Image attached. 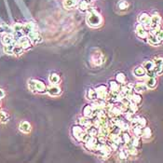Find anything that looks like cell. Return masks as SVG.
Wrapping results in <instances>:
<instances>
[{
    "label": "cell",
    "instance_id": "cell-1",
    "mask_svg": "<svg viewBox=\"0 0 163 163\" xmlns=\"http://www.w3.org/2000/svg\"><path fill=\"white\" fill-rule=\"evenodd\" d=\"M87 23L93 28H97L99 26L102 25L103 23V18L101 16L100 13H98L95 9L93 8H89V9L88 10V15L86 18Z\"/></svg>",
    "mask_w": 163,
    "mask_h": 163
},
{
    "label": "cell",
    "instance_id": "cell-2",
    "mask_svg": "<svg viewBox=\"0 0 163 163\" xmlns=\"http://www.w3.org/2000/svg\"><path fill=\"white\" fill-rule=\"evenodd\" d=\"M162 22V18L158 14H154L151 16V21H150V28L154 31L159 28Z\"/></svg>",
    "mask_w": 163,
    "mask_h": 163
},
{
    "label": "cell",
    "instance_id": "cell-3",
    "mask_svg": "<svg viewBox=\"0 0 163 163\" xmlns=\"http://www.w3.org/2000/svg\"><path fill=\"white\" fill-rule=\"evenodd\" d=\"M150 21H151V16L148 13L143 12L141 14H139V16H138V22L139 23L145 25L146 27H150Z\"/></svg>",
    "mask_w": 163,
    "mask_h": 163
},
{
    "label": "cell",
    "instance_id": "cell-4",
    "mask_svg": "<svg viewBox=\"0 0 163 163\" xmlns=\"http://www.w3.org/2000/svg\"><path fill=\"white\" fill-rule=\"evenodd\" d=\"M135 32H136V35L140 37V38H147V36H148V31L146 30V27L141 23H138L135 27Z\"/></svg>",
    "mask_w": 163,
    "mask_h": 163
},
{
    "label": "cell",
    "instance_id": "cell-5",
    "mask_svg": "<svg viewBox=\"0 0 163 163\" xmlns=\"http://www.w3.org/2000/svg\"><path fill=\"white\" fill-rule=\"evenodd\" d=\"M17 43H18L20 46H21V47H22V49L25 50V51L29 50V49L31 48V47H32V44H33L27 36H21V37L17 41Z\"/></svg>",
    "mask_w": 163,
    "mask_h": 163
},
{
    "label": "cell",
    "instance_id": "cell-6",
    "mask_svg": "<svg viewBox=\"0 0 163 163\" xmlns=\"http://www.w3.org/2000/svg\"><path fill=\"white\" fill-rule=\"evenodd\" d=\"M97 91V94H98V99L101 100H105L106 98H108V91H107V88L104 85H100L98 86L96 89Z\"/></svg>",
    "mask_w": 163,
    "mask_h": 163
},
{
    "label": "cell",
    "instance_id": "cell-7",
    "mask_svg": "<svg viewBox=\"0 0 163 163\" xmlns=\"http://www.w3.org/2000/svg\"><path fill=\"white\" fill-rule=\"evenodd\" d=\"M85 131H84L81 126H74L72 128V131H71L72 135L74 136V138H76L78 140V141H80L81 137H82V135L84 134Z\"/></svg>",
    "mask_w": 163,
    "mask_h": 163
},
{
    "label": "cell",
    "instance_id": "cell-8",
    "mask_svg": "<svg viewBox=\"0 0 163 163\" xmlns=\"http://www.w3.org/2000/svg\"><path fill=\"white\" fill-rule=\"evenodd\" d=\"M104 62V56L101 52H95L91 55V63L94 65H100Z\"/></svg>",
    "mask_w": 163,
    "mask_h": 163
},
{
    "label": "cell",
    "instance_id": "cell-9",
    "mask_svg": "<svg viewBox=\"0 0 163 163\" xmlns=\"http://www.w3.org/2000/svg\"><path fill=\"white\" fill-rule=\"evenodd\" d=\"M146 39H147V42H148L150 45H152V46H159V45H161V43H162L153 32H151V33L148 34Z\"/></svg>",
    "mask_w": 163,
    "mask_h": 163
},
{
    "label": "cell",
    "instance_id": "cell-10",
    "mask_svg": "<svg viewBox=\"0 0 163 163\" xmlns=\"http://www.w3.org/2000/svg\"><path fill=\"white\" fill-rule=\"evenodd\" d=\"M133 75L135 78H142L146 76V71L144 68V66H137L133 69Z\"/></svg>",
    "mask_w": 163,
    "mask_h": 163
},
{
    "label": "cell",
    "instance_id": "cell-11",
    "mask_svg": "<svg viewBox=\"0 0 163 163\" xmlns=\"http://www.w3.org/2000/svg\"><path fill=\"white\" fill-rule=\"evenodd\" d=\"M47 92H48L51 96H58L62 93V90L57 85L51 84V86H50L48 89H47Z\"/></svg>",
    "mask_w": 163,
    "mask_h": 163
},
{
    "label": "cell",
    "instance_id": "cell-12",
    "mask_svg": "<svg viewBox=\"0 0 163 163\" xmlns=\"http://www.w3.org/2000/svg\"><path fill=\"white\" fill-rule=\"evenodd\" d=\"M3 45H10V44H16L17 41L15 40L14 36H13V34H6L2 36V39H1Z\"/></svg>",
    "mask_w": 163,
    "mask_h": 163
},
{
    "label": "cell",
    "instance_id": "cell-13",
    "mask_svg": "<svg viewBox=\"0 0 163 163\" xmlns=\"http://www.w3.org/2000/svg\"><path fill=\"white\" fill-rule=\"evenodd\" d=\"M26 36L29 37V39L31 40V42H32L33 44H37V43H39V42L42 41V38H41L40 35H39L36 31H33V32L29 33V34L26 35Z\"/></svg>",
    "mask_w": 163,
    "mask_h": 163
},
{
    "label": "cell",
    "instance_id": "cell-14",
    "mask_svg": "<svg viewBox=\"0 0 163 163\" xmlns=\"http://www.w3.org/2000/svg\"><path fill=\"white\" fill-rule=\"evenodd\" d=\"M19 129L23 133H29L31 131V130H32V127H31V124L29 122H27V121H21L20 123Z\"/></svg>",
    "mask_w": 163,
    "mask_h": 163
},
{
    "label": "cell",
    "instance_id": "cell-15",
    "mask_svg": "<svg viewBox=\"0 0 163 163\" xmlns=\"http://www.w3.org/2000/svg\"><path fill=\"white\" fill-rule=\"evenodd\" d=\"M147 86L146 85V83H143V82H139V83H136L134 86H133V90L134 92H138V93H142V92H145L146 90H147Z\"/></svg>",
    "mask_w": 163,
    "mask_h": 163
},
{
    "label": "cell",
    "instance_id": "cell-16",
    "mask_svg": "<svg viewBox=\"0 0 163 163\" xmlns=\"http://www.w3.org/2000/svg\"><path fill=\"white\" fill-rule=\"evenodd\" d=\"M78 8L81 12H86L89 9L90 6L89 1H87V0H80V1H78Z\"/></svg>",
    "mask_w": 163,
    "mask_h": 163
},
{
    "label": "cell",
    "instance_id": "cell-17",
    "mask_svg": "<svg viewBox=\"0 0 163 163\" xmlns=\"http://www.w3.org/2000/svg\"><path fill=\"white\" fill-rule=\"evenodd\" d=\"M78 4V0H63V7L66 9H71L77 7Z\"/></svg>",
    "mask_w": 163,
    "mask_h": 163
},
{
    "label": "cell",
    "instance_id": "cell-18",
    "mask_svg": "<svg viewBox=\"0 0 163 163\" xmlns=\"http://www.w3.org/2000/svg\"><path fill=\"white\" fill-rule=\"evenodd\" d=\"M146 85L147 86L148 89H155L157 87V78L156 77H148L146 80Z\"/></svg>",
    "mask_w": 163,
    "mask_h": 163
},
{
    "label": "cell",
    "instance_id": "cell-19",
    "mask_svg": "<svg viewBox=\"0 0 163 163\" xmlns=\"http://www.w3.org/2000/svg\"><path fill=\"white\" fill-rule=\"evenodd\" d=\"M36 92L38 93H45L47 92V87L46 85L40 81V80H36Z\"/></svg>",
    "mask_w": 163,
    "mask_h": 163
},
{
    "label": "cell",
    "instance_id": "cell-20",
    "mask_svg": "<svg viewBox=\"0 0 163 163\" xmlns=\"http://www.w3.org/2000/svg\"><path fill=\"white\" fill-rule=\"evenodd\" d=\"M87 98L90 101H96L98 99L97 91L94 89H89L87 91Z\"/></svg>",
    "mask_w": 163,
    "mask_h": 163
},
{
    "label": "cell",
    "instance_id": "cell-21",
    "mask_svg": "<svg viewBox=\"0 0 163 163\" xmlns=\"http://www.w3.org/2000/svg\"><path fill=\"white\" fill-rule=\"evenodd\" d=\"M83 114L84 116H87V118H90L93 115H94V109H93L92 105H86L83 108Z\"/></svg>",
    "mask_w": 163,
    "mask_h": 163
},
{
    "label": "cell",
    "instance_id": "cell-22",
    "mask_svg": "<svg viewBox=\"0 0 163 163\" xmlns=\"http://www.w3.org/2000/svg\"><path fill=\"white\" fill-rule=\"evenodd\" d=\"M35 27L36 26L33 22H27L23 25V33H25V35H28L29 33L35 31Z\"/></svg>",
    "mask_w": 163,
    "mask_h": 163
},
{
    "label": "cell",
    "instance_id": "cell-23",
    "mask_svg": "<svg viewBox=\"0 0 163 163\" xmlns=\"http://www.w3.org/2000/svg\"><path fill=\"white\" fill-rule=\"evenodd\" d=\"M49 81L52 85H57L60 82V76L56 73H51L49 77Z\"/></svg>",
    "mask_w": 163,
    "mask_h": 163
},
{
    "label": "cell",
    "instance_id": "cell-24",
    "mask_svg": "<svg viewBox=\"0 0 163 163\" xmlns=\"http://www.w3.org/2000/svg\"><path fill=\"white\" fill-rule=\"evenodd\" d=\"M109 85H110V90L112 92H120V86H119V83L116 82V81H110L109 82Z\"/></svg>",
    "mask_w": 163,
    "mask_h": 163
},
{
    "label": "cell",
    "instance_id": "cell-25",
    "mask_svg": "<svg viewBox=\"0 0 163 163\" xmlns=\"http://www.w3.org/2000/svg\"><path fill=\"white\" fill-rule=\"evenodd\" d=\"M131 102H133L134 104H140L142 103V96H141V94L140 93H138V92H134L133 94H132V96L131 97Z\"/></svg>",
    "mask_w": 163,
    "mask_h": 163
},
{
    "label": "cell",
    "instance_id": "cell-26",
    "mask_svg": "<svg viewBox=\"0 0 163 163\" xmlns=\"http://www.w3.org/2000/svg\"><path fill=\"white\" fill-rule=\"evenodd\" d=\"M143 66L146 69V72H149V71H152V70H154V68H155V63H154V61H146V62L144 63Z\"/></svg>",
    "mask_w": 163,
    "mask_h": 163
},
{
    "label": "cell",
    "instance_id": "cell-27",
    "mask_svg": "<svg viewBox=\"0 0 163 163\" xmlns=\"http://www.w3.org/2000/svg\"><path fill=\"white\" fill-rule=\"evenodd\" d=\"M152 136V131L149 127H144L143 128V135H142V138L147 140V139H150Z\"/></svg>",
    "mask_w": 163,
    "mask_h": 163
},
{
    "label": "cell",
    "instance_id": "cell-28",
    "mask_svg": "<svg viewBox=\"0 0 163 163\" xmlns=\"http://www.w3.org/2000/svg\"><path fill=\"white\" fill-rule=\"evenodd\" d=\"M131 130H132V133L135 137H139L141 138L142 135H143V128L142 127H131Z\"/></svg>",
    "mask_w": 163,
    "mask_h": 163
},
{
    "label": "cell",
    "instance_id": "cell-29",
    "mask_svg": "<svg viewBox=\"0 0 163 163\" xmlns=\"http://www.w3.org/2000/svg\"><path fill=\"white\" fill-rule=\"evenodd\" d=\"M116 7H118V9L119 10H126L128 9L129 8V3L128 1H126V0H119V1L118 2V5H116Z\"/></svg>",
    "mask_w": 163,
    "mask_h": 163
},
{
    "label": "cell",
    "instance_id": "cell-30",
    "mask_svg": "<svg viewBox=\"0 0 163 163\" xmlns=\"http://www.w3.org/2000/svg\"><path fill=\"white\" fill-rule=\"evenodd\" d=\"M86 131H87L88 133H89L92 137L97 136L98 133H99V130H98V128H97V127H93V126H89V127H88L87 130H86Z\"/></svg>",
    "mask_w": 163,
    "mask_h": 163
},
{
    "label": "cell",
    "instance_id": "cell-31",
    "mask_svg": "<svg viewBox=\"0 0 163 163\" xmlns=\"http://www.w3.org/2000/svg\"><path fill=\"white\" fill-rule=\"evenodd\" d=\"M79 123L81 126L85 127V128H88L91 125V120H90V118H87V116H84V118H81L79 119Z\"/></svg>",
    "mask_w": 163,
    "mask_h": 163
},
{
    "label": "cell",
    "instance_id": "cell-32",
    "mask_svg": "<svg viewBox=\"0 0 163 163\" xmlns=\"http://www.w3.org/2000/svg\"><path fill=\"white\" fill-rule=\"evenodd\" d=\"M17 44V43H16ZM16 44H10V45H4V48L3 51L6 54H9L12 55L13 54V50H14V46Z\"/></svg>",
    "mask_w": 163,
    "mask_h": 163
},
{
    "label": "cell",
    "instance_id": "cell-33",
    "mask_svg": "<svg viewBox=\"0 0 163 163\" xmlns=\"http://www.w3.org/2000/svg\"><path fill=\"white\" fill-rule=\"evenodd\" d=\"M116 80L121 85H124L126 83V76L123 73H119L116 76Z\"/></svg>",
    "mask_w": 163,
    "mask_h": 163
},
{
    "label": "cell",
    "instance_id": "cell-34",
    "mask_svg": "<svg viewBox=\"0 0 163 163\" xmlns=\"http://www.w3.org/2000/svg\"><path fill=\"white\" fill-rule=\"evenodd\" d=\"M120 138H121V142L124 143L125 145H126L127 143H129V142L131 141V135L127 132V131H123V133L121 134Z\"/></svg>",
    "mask_w": 163,
    "mask_h": 163
},
{
    "label": "cell",
    "instance_id": "cell-35",
    "mask_svg": "<svg viewBox=\"0 0 163 163\" xmlns=\"http://www.w3.org/2000/svg\"><path fill=\"white\" fill-rule=\"evenodd\" d=\"M9 121V116L5 111H0V122L7 123Z\"/></svg>",
    "mask_w": 163,
    "mask_h": 163
},
{
    "label": "cell",
    "instance_id": "cell-36",
    "mask_svg": "<svg viewBox=\"0 0 163 163\" xmlns=\"http://www.w3.org/2000/svg\"><path fill=\"white\" fill-rule=\"evenodd\" d=\"M23 50L22 49V47L21 46H20L18 43L14 46V50H13V54H16V55H21V54H22V52H23Z\"/></svg>",
    "mask_w": 163,
    "mask_h": 163
},
{
    "label": "cell",
    "instance_id": "cell-37",
    "mask_svg": "<svg viewBox=\"0 0 163 163\" xmlns=\"http://www.w3.org/2000/svg\"><path fill=\"white\" fill-rule=\"evenodd\" d=\"M28 88L32 92L36 93V79H29L28 80Z\"/></svg>",
    "mask_w": 163,
    "mask_h": 163
},
{
    "label": "cell",
    "instance_id": "cell-38",
    "mask_svg": "<svg viewBox=\"0 0 163 163\" xmlns=\"http://www.w3.org/2000/svg\"><path fill=\"white\" fill-rule=\"evenodd\" d=\"M119 157L121 159H127V157H129V152H128L127 148L126 149H121L119 151Z\"/></svg>",
    "mask_w": 163,
    "mask_h": 163
},
{
    "label": "cell",
    "instance_id": "cell-39",
    "mask_svg": "<svg viewBox=\"0 0 163 163\" xmlns=\"http://www.w3.org/2000/svg\"><path fill=\"white\" fill-rule=\"evenodd\" d=\"M153 33L157 36V38L161 41V42H163V29H157V30H154L153 31Z\"/></svg>",
    "mask_w": 163,
    "mask_h": 163
},
{
    "label": "cell",
    "instance_id": "cell-40",
    "mask_svg": "<svg viewBox=\"0 0 163 163\" xmlns=\"http://www.w3.org/2000/svg\"><path fill=\"white\" fill-rule=\"evenodd\" d=\"M131 142L133 145V146H135V147H138V146H141V141H140V138L139 137H135L134 136L133 138L131 139Z\"/></svg>",
    "mask_w": 163,
    "mask_h": 163
},
{
    "label": "cell",
    "instance_id": "cell-41",
    "mask_svg": "<svg viewBox=\"0 0 163 163\" xmlns=\"http://www.w3.org/2000/svg\"><path fill=\"white\" fill-rule=\"evenodd\" d=\"M154 71L157 76H161L163 74V65H155Z\"/></svg>",
    "mask_w": 163,
    "mask_h": 163
},
{
    "label": "cell",
    "instance_id": "cell-42",
    "mask_svg": "<svg viewBox=\"0 0 163 163\" xmlns=\"http://www.w3.org/2000/svg\"><path fill=\"white\" fill-rule=\"evenodd\" d=\"M13 32H23V25L21 23H15L12 28Z\"/></svg>",
    "mask_w": 163,
    "mask_h": 163
},
{
    "label": "cell",
    "instance_id": "cell-43",
    "mask_svg": "<svg viewBox=\"0 0 163 163\" xmlns=\"http://www.w3.org/2000/svg\"><path fill=\"white\" fill-rule=\"evenodd\" d=\"M155 65H163V58L161 57H156L154 60Z\"/></svg>",
    "mask_w": 163,
    "mask_h": 163
},
{
    "label": "cell",
    "instance_id": "cell-44",
    "mask_svg": "<svg viewBox=\"0 0 163 163\" xmlns=\"http://www.w3.org/2000/svg\"><path fill=\"white\" fill-rule=\"evenodd\" d=\"M4 97H5V91L2 89H0V99H3Z\"/></svg>",
    "mask_w": 163,
    "mask_h": 163
},
{
    "label": "cell",
    "instance_id": "cell-45",
    "mask_svg": "<svg viewBox=\"0 0 163 163\" xmlns=\"http://www.w3.org/2000/svg\"><path fill=\"white\" fill-rule=\"evenodd\" d=\"M87 1H89H89H93V0H87Z\"/></svg>",
    "mask_w": 163,
    "mask_h": 163
}]
</instances>
